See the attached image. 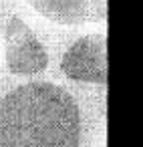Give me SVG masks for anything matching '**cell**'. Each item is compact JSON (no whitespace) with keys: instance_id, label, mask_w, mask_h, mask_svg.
<instances>
[{"instance_id":"6da1fadb","label":"cell","mask_w":143,"mask_h":147,"mask_svg":"<svg viewBox=\"0 0 143 147\" xmlns=\"http://www.w3.org/2000/svg\"><path fill=\"white\" fill-rule=\"evenodd\" d=\"M105 97L79 95L59 79L8 85L0 93V147H99Z\"/></svg>"},{"instance_id":"7a4b0ae2","label":"cell","mask_w":143,"mask_h":147,"mask_svg":"<svg viewBox=\"0 0 143 147\" xmlns=\"http://www.w3.org/2000/svg\"><path fill=\"white\" fill-rule=\"evenodd\" d=\"M0 38L2 67L10 85L49 79L47 75L53 67L51 49L18 10L8 8L0 12Z\"/></svg>"},{"instance_id":"3957f363","label":"cell","mask_w":143,"mask_h":147,"mask_svg":"<svg viewBox=\"0 0 143 147\" xmlns=\"http://www.w3.org/2000/svg\"><path fill=\"white\" fill-rule=\"evenodd\" d=\"M107 32H85L57 49L59 81L81 95L107 93Z\"/></svg>"},{"instance_id":"277c9868","label":"cell","mask_w":143,"mask_h":147,"mask_svg":"<svg viewBox=\"0 0 143 147\" xmlns=\"http://www.w3.org/2000/svg\"><path fill=\"white\" fill-rule=\"evenodd\" d=\"M99 147H105V141H101V143H99Z\"/></svg>"}]
</instances>
